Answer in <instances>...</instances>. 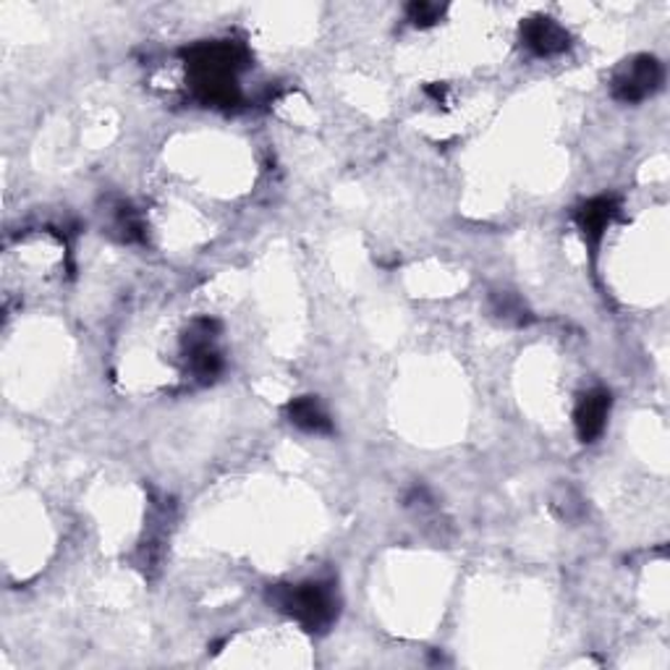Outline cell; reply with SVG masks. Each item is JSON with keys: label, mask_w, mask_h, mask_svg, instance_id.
<instances>
[{"label": "cell", "mask_w": 670, "mask_h": 670, "mask_svg": "<svg viewBox=\"0 0 670 670\" xmlns=\"http://www.w3.org/2000/svg\"><path fill=\"white\" fill-rule=\"evenodd\" d=\"M446 92H448L446 84H430V86H427V95L438 100V103H440V100H446Z\"/></svg>", "instance_id": "obj_11"}, {"label": "cell", "mask_w": 670, "mask_h": 670, "mask_svg": "<svg viewBox=\"0 0 670 670\" xmlns=\"http://www.w3.org/2000/svg\"><path fill=\"white\" fill-rule=\"evenodd\" d=\"M446 5L430 3V0H414V3L406 5V19L419 30H427V26H435L440 19L446 16Z\"/></svg>", "instance_id": "obj_8"}, {"label": "cell", "mask_w": 670, "mask_h": 670, "mask_svg": "<svg viewBox=\"0 0 670 670\" xmlns=\"http://www.w3.org/2000/svg\"><path fill=\"white\" fill-rule=\"evenodd\" d=\"M493 312L506 320V323H516V325H524L529 320L527 307L521 304V299H516L513 293H495Z\"/></svg>", "instance_id": "obj_9"}, {"label": "cell", "mask_w": 670, "mask_h": 670, "mask_svg": "<svg viewBox=\"0 0 670 670\" xmlns=\"http://www.w3.org/2000/svg\"><path fill=\"white\" fill-rule=\"evenodd\" d=\"M116 228L120 231V239H124V241H145V223H142V218H139L129 205L118 207Z\"/></svg>", "instance_id": "obj_10"}, {"label": "cell", "mask_w": 670, "mask_h": 670, "mask_svg": "<svg viewBox=\"0 0 670 670\" xmlns=\"http://www.w3.org/2000/svg\"><path fill=\"white\" fill-rule=\"evenodd\" d=\"M184 58L194 95L205 105L231 108L239 103L241 92L236 79L250 60L244 45L233 43V39H212V43L194 45L184 53Z\"/></svg>", "instance_id": "obj_1"}, {"label": "cell", "mask_w": 670, "mask_h": 670, "mask_svg": "<svg viewBox=\"0 0 670 670\" xmlns=\"http://www.w3.org/2000/svg\"><path fill=\"white\" fill-rule=\"evenodd\" d=\"M270 600L278 611L291 615L304 632L320 634L333 626L338 615V594L333 581H301V585H280L270 589Z\"/></svg>", "instance_id": "obj_2"}, {"label": "cell", "mask_w": 670, "mask_h": 670, "mask_svg": "<svg viewBox=\"0 0 670 670\" xmlns=\"http://www.w3.org/2000/svg\"><path fill=\"white\" fill-rule=\"evenodd\" d=\"M521 43L532 56L553 58L571 48V35L551 16H532L521 24Z\"/></svg>", "instance_id": "obj_4"}, {"label": "cell", "mask_w": 670, "mask_h": 670, "mask_svg": "<svg viewBox=\"0 0 670 670\" xmlns=\"http://www.w3.org/2000/svg\"><path fill=\"white\" fill-rule=\"evenodd\" d=\"M611 393L602 391V388H594V391L579 395L574 408V427L581 443H592V440L600 438L608 425V417H611Z\"/></svg>", "instance_id": "obj_5"}, {"label": "cell", "mask_w": 670, "mask_h": 670, "mask_svg": "<svg viewBox=\"0 0 670 670\" xmlns=\"http://www.w3.org/2000/svg\"><path fill=\"white\" fill-rule=\"evenodd\" d=\"M288 419L299 427V430L312 435H327L333 432V421L327 417L325 406L320 404L314 395H301L288 404Z\"/></svg>", "instance_id": "obj_7"}, {"label": "cell", "mask_w": 670, "mask_h": 670, "mask_svg": "<svg viewBox=\"0 0 670 670\" xmlns=\"http://www.w3.org/2000/svg\"><path fill=\"white\" fill-rule=\"evenodd\" d=\"M662 79H666V73H662L658 58L634 56L623 60L619 69H615L611 79V92L619 103L634 105L652 97L662 86Z\"/></svg>", "instance_id": "obj_3"}, {"label": "cell", "mask_w": 670, "mask_h": 670, "mask_svg": "<svg viewBox=\"0 0 670 670\" xmlns=\"http://www.w3.org/2000/svg\"><path fill=\"white\" fill-rule=\"evenodd\" d=\"M619 212H621L619 197H611V194H602V197H594L581 205L579 210H576V226H579L581 236H585L587 244L598 246L613 220L619 218Z\"/></svg>", "instance_id": "obj_6"}]
</instances>
